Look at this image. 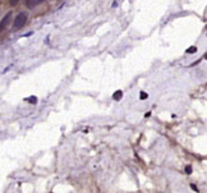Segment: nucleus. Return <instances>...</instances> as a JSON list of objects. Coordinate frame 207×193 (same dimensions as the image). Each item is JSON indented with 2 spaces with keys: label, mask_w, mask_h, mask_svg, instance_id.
Instances as JSON below:
<instances>
[{
  "label": "nucleus",
  "mask_w": 207,
  "mask_h": 193,
  "mask_svg": "<svg viewBox=\"0 0 207 193\" xmlns=\"http://www.w3.org/2000/svg\"><path fill=\"white\" fill-rule=\"evenodd\" d=\"M33 5H35L33 0H27V7H28V8H32Z\"/></svg>",
  "instance_id": "obj_6"
},
{
  "label": "nucleus",
  "mask_w": 207,
  "mask_h": 193,
  "mask_svg": "<svg viewBox=\"0 0 207 193\" xmlns=\"http://www.w3.org/2000/svg\"><path fill=\"white\" fill-rule=\"evenodd\" d=\"M188 54H193V52H197V47L196 46H190L188 50H187Z\"/></svg>",
  "instance_id": "obj_4"
},
{
  "label": "nucleus",
  "mask_w": 207,
  "mask_h": 193,
  "mask_svg": "<svg viewBox=\"0 0 207 193\" xmlns=\"http://www.w3.org/2000/svg\"><path fill=\"white\" fill-rule=\"evenodd\" d=\"M10 22H12V12H8L7 14L3 17V19L0 21V33H2L7 28Z\"/></svg>",
  "instance_id": "obj_2"
},
{
  "label": "nucleus",
  "mask_w": 207,
  "mask_h": 193,
  "mask_svg": "<svg viewBox=\"0 0 207 193\" xmlns=\"http://www.w3.org/2000/svg\"><path fill=\"white\" fill-rule=\"evenodd\" d=\"M185 171H187V173H188V174H190V173H192V168H190V166H187V169H185Z\"/></svg>",
  "instance_id": "obj_8"
},
{
  "label": "nucleus",
  "mask_w": 207,
  "mask_h": 193,
  "mask_svg": "<svg viewBox=\"0 0 207 193\" xmlns=\"http://www.w3.org/2000/svg\"><path fill=\"white\" fill-rule=\"evenodd\" d=\"M18 3H19V0H9V4H10V7H17V5H18Z\"/></svg>",
  "instance_id": "obj_5"
},
{
  "label": "nucleus",
  "mask_w": 207,
  "mask_h": 193,
  "mask_svg": "<svg viewBox=\"0 0 207 193\" xmlns=\"http://www.w3.org/2000/svg\"><path fill=\"white\" fill-rule=\"evenodd\" d=\"M42 2H45V0H35V4H41Z\"/></svg>",
  "instance_id": "obj_9"
},
{
  "label": "nucleus",
  "mask_w": 207,
  "mask_h": 193,
  "mask_svg": "<svg viewBox=\"0 0 207 193\" xmlns=\"http://www.w3.org/2000/svg\"><path fill=\"white\" fill-rule=\"evenodd\" d=\"M121 96H123V92H121V91H116V92L113 95V99H114V100H120Z\"/></svg>",
  "instance_id": "obj_3"
},
{
  "label": "nucleus",
  "mask_w": 207,
  "mask_h": 193,
  "mask_svg": "<svg viewBox=\"0 0 207 193\" xmlns=\"http://www.w3.org/2000/svg\"><path fill=\"white\" fill-rule=\"evenodd\" d=\"M26 22H27V13H19V14L16 17V19H14V22H13V28L14 30H19V28H22V27L26 24Z\"/></svg>",
  "instance_id": "obj_1"
},
{
  "label": "nucleus",
  "mask_w": 207,
  "mask_h": 193,
  "mask_svg": "<svg viewBox=\"0 0 207 193\" xmlns=\"http://www.w3.org/2000/svg\"><path fill=\"white\" fill-rule=\"evenodd\" d=\"M140 97H141V100H143V99H147V97H148V95H147L146 92H141V96H140Z\"/></svg>",
  "instance_id": "obj_7"
}]
</instances>
